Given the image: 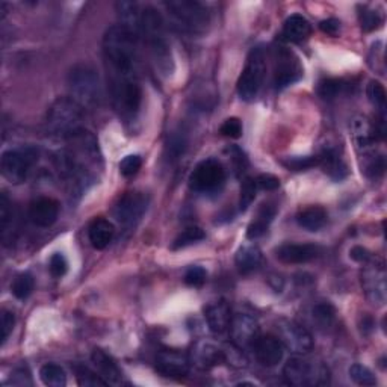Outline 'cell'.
Here are the masks:
<instances>
[{"mask_svg": "<svg viewBox=\"0 0 387 387\" xmlns=\"http://www.w3.org/2000/svg\"><path fill=\"white\" fill-rule=\"evenodd\" d=\"M318 161H320V165L322 167L324 173L332 177L333 180H342L347 177L348 174V168L345 165V162L340 159V156L333 150V149H325L321 156L318 157Z\"/></svg>", "mask_w": 387, "mask_h": 387, "instance_id": "obj_27", "label": "cell"}, {"mask_svg": "<svg viewBox=\"0 0 387 387\" xmlns=\"http://www.w3.org/2000/svg\"><path fill=\"white\" fill-rule=\"evenodd\" d=\"M116 11L118 17V26L129 30L133 37H141L142 11L136 2H117Z\"/></svg>", "mask_w": 387, "mask_h": 387, "instance_id": "obj_21", "label": "cell"}, {"mask_svg": "<svg viewBox=\"0 0 387 387\" xmlns=\"http://www.w3.org/2000/svg\"><path fill=\"white\" fill-rule=\"evenodd\" d=\"M191 360L176 349H164L156 356V371L164 377L180 378L189 372Z\"/></svg>", "mask_w": 387, "mask_h": 387, "instance_id": "obj_16", "label": "cell"}, {"mask_svg": "<svg viewBox=\"0 0 387 387\" xmlns=\"http://www.w3.org/2000/svg\"><path fill=\"white\" fill-rule=\"evenodd\" d=\"M103 62L112 108L124 123L132 124L142 105L138 38L118 25L109 28L103 37Z\"/></svg>", "mask_w": 387, "mask_h": 387, "instance_id": "obj_1", "label": "cell"}, {"mask_svg": "<svg viewBox=\"0 0 387 387\" xmlns=\"http://www.w3.org/2000/svg\"><path fill=\"white\" fill-rule=\"evenodd\" d=\"M256 185L259 189L264 191H276L280 186V180L272 174H260L256 179Z\"/></svg>", "mask_w": 387, "mask_h": 387, "instance_id": "obj_49", "label": "cell"}, {"mask_svg": "<svg viewBox=\"0 0 387 387\" xmlns=\"http://www.w3.org/2000/svg\"><path fill=\"white\" fill-rule=\"evenodd\" d=\"M147 206H149V200L144 194L133 191L124 192L113 206V218L124 229H132L142 218Z\"/></svg>", "mask_w": 387, "mask_h": 387, "instance_id": "obj_11", "label": "cell"}, {"mask_svg": "<svg viewBox=\"0 0 387 387\" xmlns=\"http://www.w3.org/2000/svg\"><path fill=\"white\" fill-rule=\"evenodd\" d=\"M225 181L223 165L215 159L200 162L189 176V188L200 194H213L220 191Z\"/></svg>", "mask_w": 387, "mask_h": 387, "instance_id": "obj_9", "label": "cell"}, {"mask_svg": "<svg viewBox=\"0 0 387 387\" xmlns=\"http://www.w3.org/2000/svg\"><path fill=\"white\" fill-rule=\"evenodd\" d=\"M91 360H93V365L100 375L101 378L106 381L109 386H120L123 384V374L120 368L117 366V363L113 361L111 356H108L105 351L101 349H94L93 354H91Z\"/></svg>", "mask_w": 387, "mask_h": 387, "instance_id": "obj_23", "label": "cell"}, {"mask_svg": "<svg viewBox=\"0 0 387 387\" xmlns=\"http://www.w3.org/2000/svg\"><path fill=\"white\" fill-rule=\"evenodd\" d=\"M204 316H206L211 332L215 335H223L230 328L232 322L230 305L223 300L209 304L206 309H204Z\"/></svg>", "mask_w": 387, "mask_h": 387, "instance_id": "obj_22", "label": "cell"}, {"mask_svg": "<svg viewBox=\"0 0 387 387\" xmlns=\"http://www.w3.org/2000/svg\"><path fill=\"white\" fill-rule=\"evenodd\" d=\"M312 315H313V321L318 325L322 328H328L333 325L336 320V309L330 303H320L313 307Z\"/></svg>", "mask_w": 387, "mask_h": 387, "instance_id": "obj_32", "label": "cell"}, {"mask_svg": "<svg viewBox=\"0 0 387 387\" xmlns=\"http://www.w3.org/2000/svg\"><path fill=\"white\" fill-rule=\"evenodd\" d=\"M303 77V67L300 60L288 49H277L276 65L272 84L276 89H284L297 84Z\"/></svg>", "mask_w": 387, "mask_h": 387, "instance_id": "obj_13", "label": "cell"}, {"mask_svg": "<svg viewBox=\"0 0 387 387\" xmlns=\"http://www.w3.org/2000/svg\"><path fill=\"white\" fill-rule=\"evenodd\" d=\"M14 325H16L14 313L9 310H2V316H0V337H2V344H5L9 335L13 333Z\"/></svg>", "mask_w": 387, "mask_h": 387, "instance_id": "obj_46", "label": "cell"}, {"mask_svg": "<svg viewBox=\"0 0 387 387\" xmlns=\"http://www.w3.org/2000/svg\"><path fill=\"white\" fill-rule=\"evenodd\" d=\"M224 352V361H229V365L236 368H245L247 366V359L242 352V348H239L232 342V345H227L223 348Z\"/></svg>", "mask_w": 387, "mask_h": 387, "instance_id": "obj_41", "label": "cell"}, {"mask_svg": "<svg viewBox=\"0 0 387 387\" xmlns=\"http://www.w3.org/2000/svg\"><path fill=\"white\" fill-rule=\"evenodd\" d=\"M257 189L259 188L256 185V180L254 179L247 177L242 181V185H241V196H239V209H241L242 212L247 211L249 206H252V203L256 198Z\"/></svg>", "mask_w": 387, "mask_h": 387, "instance_id": "obj_36", "label": "cell"}, {"mask_svg": "<svg viewBox=\"0 0 387 387\" xmlns=\"http://www.w3.org/2000/svg\"><path fill=\"white\" fill-rule=\"evenodd\" d=\"M38 153L33 149H17L8 150L0 159L4 177L13 185H20L26 181L32 167L37 162Z\"/></svg>", "mask_w": 387, "mask_h": 387, "instance_id": "obj_8", "label": "cell"}, {"mask_svg": "<svg viewBox=\"0 0 387 387\" xmlns=\"http://www.w3.org/2000/svg\"><path fill=\"white\" fill-rule=\"evenodd\" d=\"M232 342L239 348H252L256 337L259 336V322L253 315L239 312L232 315L230 322Z\"/></svg>", "mask_w": 387, "mask_h": 387, "instance_id": "obj_14", "label": "cell"}, {"mask_svg": "<svg viewBox=\"0 0 387 387\" xmlns=\"http://www.w3.org/2000/svg\"><path fill=\"white\" fill-rule=\"evenodd\" d=\"M141 37L149 45L152 61L159 74L164 77L173 76L174 58L172 50V43L168 40L167 26L162 14L153 6L142 9L141 21Z\"/></svg>", "mask_w": 387, "mask_h": 387, "instance_id": "obj_2", "label": "cell"}, {"mask_svg": "<svg viewBox=\"0 0 387 387\" xmlns=\"http://www.w3.org/2000/svg\"><path fill=\"white\" fill-rule=\"evenodd\" d=\"M386 268L383 262L377 259H371L365 264V268L361 269V289L365 292L366 298L375 304L383 305L387 298V281H386Z\"/></svg>", "mask_w": 387, "mask_h": 387, "instance_id": "obj_10", "label": "cell"}, {"mask_svg": "<svg viewBox=\"0 0 387 387\" xmlns=\"http://www.w3.org/2000/svg\"><path fill=\"white\" fill-rule=\"evenodd\" d=\"M186 145H188V141H186L185 133H180V132L173 133L172 138L168 140V145H167L168 157L179 159L181 155L185 153Z\"/></svg>", "mask_w": 387, "mask_h": 387, "instance_id": "obj_39", "label": "cell"}, {"mask_svg": "<svg viewBox=\"0 0 387 387\" xmlns=\"http://www.w3.org/2000/svg\"><path fill=\"white\" fill-rule=\"evenodd\" d=\"M276 208L272 206V204H262L259 212H257V216L256 220L248 225V230H247V237L248 239H257L260 236H264L268 230L269 224L272 223V220H274L276 216Z\"/></svg>", "mask_w": 387, "mask_h": 387, "instance_id": "obj_28", "label": "cell"}, {"mask_svg": "<svg viewBox=\"0 0 387 387\" xmlns=\"http://www.w3.org/2000/svg\"><path fill=\"white\" fill-rule=\"evenodd\" d=\"M13 221V209H11V203L5 194L0 196V230H2V235L5 236L9 224Z\"/></svg>", "mask_w": 387, "mask_h": 387, "instance_id": "obj_43", "label": "cell"}, {"mask_svg": "<svg viewBox=\"0 0 387 387\" xmlns=\"http://www.w3.org/2000/svg\"><path fill=\"white\" fill-rule=\"evenodd\" d=\"M40 378L44 386L49 387H64L67 384V374L55 363H47L40 369Z\"/></svg>", "mask_w": 387, "mask_h": 387, "instance_id": "obj_30", "label": "cell"}, {"mask_svg": "<svg viewBox=\"0 0 387 387\" xmlns=\"http://www.w3.org/2000/svg\"><path fill=\"white\" fill-rule=\"evenodd\" d=\"M283 375L286 381L298 387H318L330 384V371L322 361L303 357H291L284 365Z\"/></svg>", "mask_w": 387, "mask_h": 387, "instance_id": "obj_5", "label": "cell"}, {"mask_svg": "<svg viewBox=\"0 0 387 387\" xmlns=\"http://www.w3.org/2000/svg\"><path fill=\"white\" fill-rule=\"evenodd\" d=\"M366 94L371 103L380 111L381 116H384L386 111V89L378 81H371L368 88H366Z\"/></svg>", "mask_w": 387, "mask_h": 387, "instance_id": "obj_37", "label": "cell"}, {"mask_svg": "<svg viewBox=\"0 0 387 387\" xmlns=\"http://www.w3.org/2000/svg\"><path fill=\"white\" fill-rule=\"evenodd\" d=\"M347 89V84L340 79H324L318 86V94L325 100H332L339 97Z\"/></svg>", "mask_w": 387, "mask_h": 387, "instance_id": "obj_34", "label": "cell"}, {"mask_svg": "<svg viewBox=\"0 0 387 387\" xmlns=\"http://www.w3.org/2000/svg\"><path fill=\"white\" fill-rule=\"evenodd\" d=\"M141 165H142V159L140 155H129L120 162L118 168H120V173L124 177H132L140 172Z\"/></svg>", "mask_w": 387, "mask_h": 387, "instance_id": "obj_42", "label": "cell"}, {"mask_svg": "<svg viewBox=\"0 0 387 387\" xmlns=\"http://www.w3.org/2000/svg\"><path fill=\"white\" fill-rule=\"evenodd\" d=\"M349 256L352 260H356L359 262V264H366V262H369L372 259L371 253L368 252L366 248H363V247H354V248H351V252H349Z\"/></svg>", "mask_w": 387, "mask_h": 387, "instance_id": "obj_52", "label": "cell"}, {"mask_svg": "<svg viewBox=\"0 0 387 387\" xmlns=\"http://www.w3.org/2000/svg\"><path fill=\"white\" fill-rule=\"evenodd\" d=\"M206 281V271L201 267H191L185 274V283L192 288H200Z\"/></svg>", "mask_w": 387, "mask_h": 387, "instance_id": "obj_47", "label": "cell"}, {"mask_svg": "<svg viewBox=\"0 0 387 387\" xmlns=\"http://www.w3.org/2000/svg\"><path fill=\"white\" fill-rule=\"evenodd\" d=\"M77 384L82 387H99V386H108L106 381L100 377L97 371H91L86 366H76L74 368Z\"/></svg>", "mask_w": 387, "mask_h": 387, "instance_id": "obj_35", "label": "cell"}, {"mask_svg": "<svg viewBox=\"0 0 387 387\" xmlns=\"http://www.w3.org/2000/svg\"><path fill=\"white\" fill-rule=\"evenodd\" d=\"M276 253L283 264L301 265L320 256L321 248L315 244H284L277 248Z\"/></svg>", "mask_w": 387, "mask_h": 387, "instance_id": "obj_18", "label": "cell"}, {"mask_svg": "<svg viewBox=\"0 0 387 387\" xmlns=\"http://www.w3.org/2000/svg\"><path fill=\"white\" fill-rule=\"evenodd\" d=\"M321 30L330 37H337V33L340 32V21L336 18H327L324 21H321L320 25Z\"/></svg>", "mask_w": 387, "mask_h": 387, "instance_id": "obj_51", "label": "cell"}, {"mask_svg": "<svg viewBox=\"0 0 387 387\" xmlns=\"http://www.w3.org/2000/svg\"><path fill=\"white\" fill-rule=\"evenodd\" d=\"M191 361L200 369H211L224 361V352L211 340H200L192 348Z\"/></svg>", "mask_w": 387, "mask_h": 387, "instance_id": "obj_19", "label": "cell"}, {"mask_svg": "<svg viewBox=\"0 0 387 387\" xmlns=\"http://www.w3.org/2000/svg\"><path fill=\"white\" fill-rule=\"evenodd\" d=\"M277 333L283 347L293 354H307L313 348V337L309 330L291 320H280L277 322Z\"/></svg>", "mask_w": 387, "mask_h": 387, "instance_id": "obj_12", "label": "cell"}, {"mask_svg": "<svg viewBox=\"0 0 387 387\" xmlns=\"http://www.w3.org/2000/svg\"><path fill=\"white\" fill-rule=\"evenodd\" d=\"M220 132L227 136V138H233V140H237L242 136V123L239 118H227L223 126L220 128Z\"/></svg>", "mask_w": 387, "mask_h": 387, "instance_id": "obj_44", "label": "cell"}, {"mask_svg": "<svg viewBox=\"0 0 387 387\" xmlns=\"http://www.w3.org/2000/svg\"><path fill=\"white\" fill-rule=\"evenodd\" d=\"M359 17H360V23H361L363 30H366V32L377 29L381 25V18H380L378 13H375V11L365 9V11H361V13L359 14Z\"/></svg>", "mask_w": 387, "mask_h": 387, "instance_id": "obj_48", "label": "cell"}, {"mask_svg": "<svg viewBox=\"0 0 387 387\" xmlns=\"http://www.w3.org/2000/svg\"><path fill=\"white\" fill-rule=\"evenodd\" d=\"M84 109L70 97H60L50 105L45 116L49 135L65 141L84 129Z\"/></svg>", "mask_w": 387, "mask_h": 387, "instance_id": "obj_4", "label": "cell"}, {"mask_svg": "<svg viewBox=\"0 0 387 387\" xmlns=\"http://www.w3.org/2000/svg\"><path fill=\"white\" fill-rule=\"evenodd\" d=\"M310 33H312L310 21L300 14H293L284 21L281 35L286 41L300 43L309 38Z\"/></svg>", "mask_w": 387, "mask_h": 387, "instance_id": "obj_25", "label": "cell"}, {"mask_svg": "<svg viewBox=\"0 0 387 387\" xmlns=\"http://www.w3.org/2000/svg\"><path fill=\"white\" fill-rule=\"evenodd\" d=\"M262 259H264V256H262L260 248L253 244H247L237 249L235 260L239 272L249 274V272L256 271L260 267Z\"/></svg>", "mask_w": 387, "mask_h": 387, "instance_id": "obj_26", "label": "cell"}, {"mask_svg": "<svg viewBox=\"0 0 387 387\" xmlns=\"http://www.w3.org/2000/svg\"><path fill=\"white\" fill-rule=\"evenodd\" d=\"M29 220L41 229L52 227L60 216V203L50 197H40L29 204Z\"/></svg>", "mask_w": 387, "mask_h": 387, "instance_id": "obj_17", "label": "cell"}, {"mask_svg": "<svg viewBox=\"0 0 387 387\" xmlns=\"http://www.w3.org/2000/svg\"><path fill=\"white\" fill-rule=\"evenodd\" d=\"M349 377L352 381L360 384V386H375L377 384V378H375L372 371L366 366L359 365V363H356V365H352L349 368Z\"/></svg>", "mask_w": 387, "mask_h": 387, "instance_id": "obj_38", "label": "cell"}, {"mask_svg": "<svg viewBox=\"0 0 387 387\" xmlns=\"http://www.w3.org/2000/svg\"><path fill=\"white\" fill-rule=\"evenodd\" d=\"M204 237H206V233H204V230L200 229V227H196V225L188 227V229H185L176 237V241L173 242V248L180 249V248L194 245L203 241Z\"/></svg>", "mask_w": 387, "mask_h": 387, "instance_id": "obj_33", "label": "cell"}, {"mask_svg": "<svg viewBox=\"0 0 387 387\" xmlns=\"http://www.w3.org/2000/svg\"><path fill=\"white\" fill-rule=\"evenodd\" d=\"M283 165L288 169H292V172H305V169L320 165V161H318V157L313 156L289 157L286 161H283Z\"/></svg>", "mask_w": 387, "mask_h": 387, "instance_id": "obj_40", "label": "cell"}, {"mask_svg": "<svg viewBox=\"0 0 387 387\" xmlns=\"http://www.w3.org/2000/svg\"><path fill=\"white\" fill-rule=\"evenodd\" d=\"M384 169H386L384 157H383V156H378V157H374L372 161L368 164V167H366V174H368L369 177L377 179V177H380V176L384 173Z\"/></svg>", "mask_w": 387, "mask_h": 387, "instance_id": "obj_50", "label": "cell"}, {"mask_svg": "<svg viewBox=\"0 0 387 387\" xmlns=\"http://www.w3.org/2000/svg\"><path fill=\"white\" fill-rule=\"evenodd\" d=\"M113 235H116V227L105 218H96L88 227L89 242L96 249H105L112 242Z\"/></svg>", "mask_w": 387, "mask_h": 387, "instance_id": "obj_24", "label": "cell"}, {"mask_svg": "<svg viewBox=\"0 0 387 387\" xmlns=\"http://www.w3.org/2000/svg\"><path fill=\"white\" fill-rule=\"evenodd\" d=\"M254 356L262 366L274 368L283 360L284 347L277 336L265 335L257 336L252 345Z\"/></svg>", "mask_w": 387, "mask_h": 387, "instance_id": "obj_15", "label": "cell"}, {"mask_svg": "<svg viewBox=\"0 0 387 387\" xmlns=\"http://www.w3.org/2000/svg\"><path fill=\"white\" fill-rule=\"evenodd\" d=\"M165 8L176 21V25L191 33H201L208 29L211 16L208 8L192 0H172Z\"/></svg>", "mask_w": 387, "mask_h": 387, "instance_id": "obj_7", "label": "cell"}, {"mask_svg": "<svg viewBox=\"0 0 387 387\" xmlns=\"http://www.w3.org/2000/svg\"><path fill=\"white\" fill-rule=\"evenodd\" d=\"M351 132H352V138H354L357 150L360 152L371 150L374 144L378 140H381L377 132V128H374L372 123L366 117H356L354 120H352Z\"/></svg>", "mask_w": 387, "mask_h": 387, "instance_id": "obj_20", "label": "cell"}, {"mask_svg": "<svg viewBox=\"0 0 387 387\" xmlns=\"http://www.w3.org/2000/svg\"><path fill=\"white\" fill-rule=\"evenodd\" d=\"M33 286H35L33 277L29 272H21V274L14 279L13 284H11V291H13V295L17 300H26L33 292Z\"/></svg>", "mask_w": 387, "mask_h": 387, "instance_id": "obj_31", "label": "cell"}, {"mask_svg": "<svg viewBox=\"0 0 387 387\" xmlns=\"http://www.w3.org/2000/svg\"><path fill=\"white\" fill-rule=\"evenodd\" d=\"M267 72L265 62V50L260 45L252 49L248 53L244 70L237 79V96L244 101H253L262 88Z\"/></svg>", "mask_w": 387, "mask_h": 387, "instance_id": "obj_6", "label": "cell"}, {"mask_svg": "<svg viewBox=\"0 0 387 387\" xmlns=\"http://www.w3.org/2000/svg\"><path fill=\"white\" fill-rule=\"evenodd\" d=\"M49 269H50V274L55 277V279H61L67 274L68 271V262L65 259L64 254L61 253H55L52 257H50V264H49Z\"/></svg>", "mask_w": 387, "mask_h": 387, "instance_id": "obj_45", "label": "cell"}, {"mask_svg": "<svg viewBox=\"0 0 387 387\" xmlns=\"http://www.w3.org/2000/svg\"><path fill=\"white\" fill-rule=\"evenodd\" d=\"M297 223L307 232H318L327 224V212L320 206H312L297 215Z\"/></svg>", "mask_w": 387, "mask_h": 387, "instance_id": "obj_29", "label": "cell"}, {"mask_svg": "<svg viewBox=\"0 0 387 387\" xmlns=\"http://www.w3.org/2000/svg\"><path fill=\"white\" fill-rule=\"evenodd\" d=\"M70 99L84 111H94L103 101V86L99 72L89 64H76L67 77Z\"/></svg>", "mask_w": 387, "mask_h": 387, "instance_id": "obj_3", "label": "cell"}]
</instances>
